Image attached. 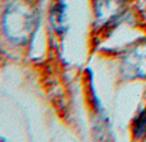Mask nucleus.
<instances>
[{"mask_svg": "<svg viewBox=\"0 0 146 142\" xmlns=\"http://www.w3.org/2000/svg\"><path fill=\"white\" fill-rule=\"evenodd\" d=\"M14 10H7L4 17V28L7 32V36H9L13 41L18 42L19 40H24L29 32L32 30V26L35 18L31 14L29 9L26 8V10H22L21 8L15 7Z\"/></svg>", "mask_w": 146, "mask_h": 142, "instance_id": "nucleus-1", "label": "nucleus"}, {"mask_svg": "<svg viewBox=\"0 0 146 142\" xmlns=\"http://www.w3.org/2000/svg\"><path fill=\"white\" fill-rule=\"evenodd\" d=\"M133 132L137 137H142V136L146 133V110L140 116V118L136 121L135 123V128Z\"/></svg>", "mask_w": 146, "mask_h": 142, "instance_id": "nucleus-2", "label": "nucleus"}]
</instances>
